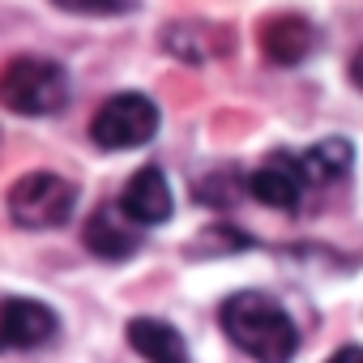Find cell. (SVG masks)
<instances>
[{
	"label": "cell",
	"mask_w": 363,
	"mask_h": 363,
	"mask_svg": "<svg viewBox=\"0 0 363 363\" xmlns=\"http://www.w3.org/2000/svg\"><path fill=\"white\" fill-rule=\"evenodd\" d=\"M223 329L257 363H291V354L299 346V333H295L291 316L261 291L231 295L223 303Z\"/></svg>",
	"instance_id": "6da1fadb"
},
{
	"label": "cell",
	"mask_w": 363,
	"mask_h": 363,
	"mask_svg": "<svg viewBox=\"0 0 363 363\" xmlns=\"http://www.w3.org/2000/svg\"><path fill=\"white\" fill-rule=\"evenodd\" d=\"M0 103L18 116H56L69 103V77L56 60L18 56L0 69Z\"/></svg>",
	"instance_id": "7a4b0ae2"
},
{
	"label": "cell",
	"mask_w": 363,
	"mask_h": 363,
	"mask_svg": "<svg viewBox=\"0 0 363 363\" xmlns=\"http://www.w3.org/2000/svg\"><path fill=\"white\" fill-rule=\"evenodd\" d=\"M73 201H77V189L56 171H30L9 189V214L26 231H48L69 223Z\"/></svg>",
	"instance_id": "3957f363"
},
{
	"label": "cell",
	"mask_w": 363,
	"mask_h": 363,
	"mask_svg": "<svg viewBox=\"0 0 363 363\" xmlns=\"http://www.w3.org/2000/svg\"><path fill=\"white\" fill-rule=\"evenodd\" d=\"M154 133H158V107L145 94H111L90 120V141L99 150H137Z\"/></svg>",
	"instance_id": "277c9868"
},
{
	"label": "cell",
	"mask_w": 363,
	"mask_h": 363,
	"mask_svg": "<svg viewBox=\"0 0 363 363\" xmlns=\"http://www.w3.org/2000/svg\"><path fill=\"white\" fill-rule=\"evenodd\" d=\"M303 189H308V175H303L299 158H291V154H269L248 175V193L269 210H299Z\"/></svg>",
	"instance_id": "5b68a950"
},
{
	"label": "cell",
	"mask_w": 363,
	"mask_h": 363,
	"mask_svg": "<svg viewBox=\"0 0 363 363\" xmlns=\"http://www.w3.org/2000/svg\"><path fill=\"white\" fill-rule=\"evenodd\" d=\"M56 333V316L39 299H0V346H43Z\"/></svg>",
	"instance_id": "8992f818"
},
{
	"label": "cell",
	"mask_w": 363,
	"mask_h": 363,
	"mask_svg": "<svg viewBox=\"0 0 363 363\" xmlns=\"http://www.w3.org/2000/svg\"><path fill=\"white\" fill-rule=\"evenodd\" d=\"M120 210L137 223V227H154V223H167L171 218V189L158 167H141L133 171V179L120 193Z\"/></svg>",
	"instance_id": "52a82bcc"
},
{
	"label": "cell",
	"mask_w": 363,
	"mask_h": 363,
	"mask_svg": "<svg viewBox=\"0 0 363 363\" xmlns=\"http://www.w3.org/2000/svg\"><path fill=\"white\" fill-rule=\"evenodd\" d=\"M133 227H137V223H133L120 206H103V210H94L90 223H86V248H90L94 257H103V261H124V257L137 252V231H133Z\"/></svg>",
	"instance_id": "ba28073f"
},
{
	"label": "cell",
	"mask_w": 363,
	"mask_h": 363,
	"mask_svg": "<svg viewBox=\"0 0 363 363\" xmlns=\"http://www.w3.org/2000/svg\"><path fill=\"white\" fill-rule=\"evenodd\" d=\"M316 43V30L295 18V13H282V18H269L261 26V52L274 60V65H299Z\"/></svg>",
	"instance_id": "9c48e42d"
},
{
	"label": "cell",
	"mask_w": 363,
	"mask_h": 363,
	"mask_svg": "<svg viewBox=\"0 0 363 363\" xmlns=\"http://www.w3.org/2000/svg\"><path fill=\"white\" fill-rule=\"evenodd\" d=\"M128 342H133V350H137L145 363H189L184 337H179L167 320H154V316L128 320Z\"/></svg>",
	"instance_id": "30bf717a"
},
{
	"label": "cell",
	"mask_w": 363,
	"mask_h": 363,
	"mask_svg": "<svg viewBox=\"0 0 363 363\" xmlns=\"http://www.w3.org/2000/svg\"><path fill=\"white\" fill-rule=\"evenodd\" d=\"M350 162H354V150H350V141H342V137L316 141V145L299 158L308 184H333V179H342V175L350 171Z\"/></svg>",
	"instance_id": "8fae6325"
},
{
	"label": "cell",
	"mask_w": 363,
	"mask_h": 363,
	"mask_svg": "<svg viewBox=\"0 0 363 363\" xmlns=\"http://www.w3.org/2000/svg\"><path fill=\"white\" fill-rule=\"evenodd\" d=\"M56 9L69 13H90V18H116V13H133L141 0H52Z\"/></svg>",
	"instance_id": "7c38bea8"
},
{
	"label": "cell",
	"mask_w": 363,
	"mask_h": 363,
	"mask_svg": "<svg viewBox=\"0 0 363 363\" xmlns=\"http://www.w3.org/2000/svg\"><path fill=\"white\" fill-rule=\"evenodd\" d=\"M329 363H363V346H342V350H333Z\"/></svg>",
	"instance_id": "4fadbf2b"
},
{
	"label": "cell",
	"mask_w": 363,
	"mask_h": 363,
	"mask_svg": "<svg viewBox=\"0 0 363 363\" xmlns=\"http://www.w3.org/2000/svg\"><path fill=\"white\" fill-rule=\"evenodd\" d=\"M350 82H354V86L363 90V52H359V56L350 60Z\"/></svg>",
	"instance_id": "5bb4252c"
}]
</instances>
